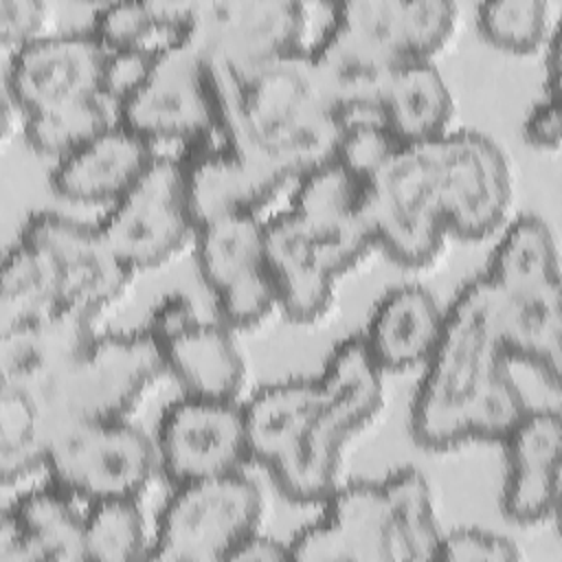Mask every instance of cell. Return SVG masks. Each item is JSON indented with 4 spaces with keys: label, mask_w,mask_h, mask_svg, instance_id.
Listing matches in <instances>:
<instances>
[{
    "label": "cell",
    "mask_w": 562,
    "mask_h": 562,
    "mask_svg": "<svg viewBox=\"0 0 562 562\" xmlns=\"http://www.w3.org/2000/svg\"><path fill=\"white\" fill-rule=\"evenodd\" d=\"M206 68L217 127L237 149L288 180L334 156L340 116L305 48L244 68Z\"/></svg>",
    "instance_id": "obj_1"
},
{
    "label": "cell",
    "mask_w": 562,
    "mask_h": 562,
    "mask_svg": "<svg viewBox=\"0 0 562 562\" xmlns=\"http://www.w3.org/2000/svg\"><path fill=\"white\" fill-rule=\"evenodd\" d=\"M503 294L485 277L470 279L446 307L443 329L417 382L411 435L426 450L465 443V417L481 391L507 367L501 331Z\"/></svg>",
    "instance_id": "obj_2"
},
{
    "label": "cell",
    "mask_w": 562,
    "mask_h": 562,
    "mask_svg": "<svg viewBox=\"0 0 562 562\" xmlns=\"http://www.w3.org/2000/svg\"><path fill=\"white\" fill-rule=\"evenodd\" d=\"M382 369L360 334L340 340L318 375L321 406L299 454L272 474L283 496L294 503H323L338 485L342 446L382 408Z\"/></svg>",
    "instance_id": "obj_3"
},
{
    "label": "cell",
    "mask_w": 562,
    "mask_h": 562,
    "mask_svg": "<svg viewBox=\"0 0 562 562\" xmlns=\"http://www.w3.org/2000/svg\"><path fill=\"white\" fill-rule=\"evenodd\" d=\"M165 371L145 327L97 334L40 395L46 435L75 422L125 419Z\"/></svg>",
    "instance_id": "obj_4"
},
{
    "label": "cell",
    "mask_w": 562,
    "mask_h": 562,
    "mask_svg": "<svg viewBox=\"0 0 562 562\" xmlns=\"http://www.w3.org/2000/svg\"><path fill=\"white\" fill-rule=\"evenodd\" d=\"M261 514V490L244 470L173 485L156 518L147 560H228L239 542L259 531Z\"/></svg>",
    "instance_id": "obj_5"
},
{
    "label": "cell",
    "mask_w": 562,
    "mask_h": 562,
    "mask_svg": "<svg viewBox=\"0 0 562 562\" xmlns=\"http://www.w3.org/2000/svg\"><path fill=\"white\" fill-rule=\"evenodd\" d=\"M48 481L88 505L140 498L158 470L154 439L127 419L75 422L46 435Z\"/></svg>",
    "instance_id": "obj_6"
},
{
    "label": "cell",
    "mask_w": 562,
    "mask_h": 562,
    "mask_svg": "<svg viewBox=\"0 0 562 562\" xmlns=\"http://www.w3.org/2000/svg\"><path fill=\"white\" fill-rule=\"evenodd\" d=\"M417 145L448 231L479 239L498 228L512 202V176L503 149L474 130H448Z\"/></svg>",
    "instance_id": "obj_7"
},
{
    "label": "cell",
    "mask_w": 562,
    "mask_h": 562,
    "mask_svg": "<svg viewBox=\"0 0 562 562\" xmlns=\"http://www.w3.org/2000/svg\"><path fill=\"white\" fill-rule=\"evenodd\" d=\"M193 237L202 281L226 327L250 329L279 307L259 213L211 220Z\"/></svg>",
    "instance_id": "obj_8"
},
{
    "label": "cell",
    "mask_w": 562,
    "mask_h": 562,
    "mask_svg": "<svg viewBox=\"0 0 562 562\" xmlns=\"http://www.w3.org/2000/svg\"><path fill=\"white\" fill-rule=\"evenodd\" d=\"M97 226L132 270L160 266L176 255L195 233L178 158L156 154Z\"/></svg>",
    "instance_id": "obj_9"
},
{
    "label": "cell",
    "mask_w": 562,
    "mask_h": 562,
    "mask_svg": "<svg viewBox=\"0 0 562 562\" xmlns=\"http://www.w3.org/2000/svg\"><path fill=\"white\" fill-rule=\"evenodd\" d=\"M364 215L375 246L384 248L397 263L417 268L439 255L448 224L417 143L404 145L367 182Z\"/></svg>",
    "instance_id": "obj_10"
},
{
    "label": "cell",
    "mask_w": 562,
    "mask_h": 562,
    "mask_svg": "<svg viewBox=\"0 0 562 562\" xmlns=\"http://www.w3.org/2000/svg\"><path fill=\"white\" fill-rule=\"evenodd\" d=\"M114 108L121 125L151 143H187L220 130L209 68L191 37L162 50L145 79Z\"/></svg>",
    "instance_id": "obj_11"
},
{
    "label": "cell",
    "mask_w": 562,
    "mask_h": 562,
    "mask_svg": "<svg viewBox=\"0 0 562 562\" xmlns=\"http://www.w3.org/2000/svg\"><path fill=\"white\" fill-rule=\"evenodd\" d=\"M154 448L171 487L239 472L250 461L244 404L184 393L160 413Z\"/></svg>",
    "instance_id": "obj_12"
},
{
    "label": "cell",
    "mask_w": 562,
    "mask_h": 562,
    "mask_svg": "<svg viewBox=\"0 0 562 562\" xmlns=\"http://www.w3.org/2000/svg\"><path fill=\"white\" fill-rule=\"evenodd\" d=\"M105 61L108 48L90 29L44 33L9 55L4 92L22 116L105 101Z\"/></svg>",
    "instance_id": "obj_13"
},
{
    "label": "cell",
    "mask_w": 562,
    "mask_h": 562,
    "mask_svg": "<svg viewBox=\"0 0 562 562\" xmlns=\"http://www.w3.org/2000/svg\"><path fill=\"white\" fill-rule=\"evenodd\" d=\"M189 37L213 66L244 68L303 48L307 13L294 0L187 2Z\"/></svg>",
    "instance_id": "obj_14"
},
{
    "label": "cell",
    "mask_w": 562,
    "mask_h": 562,
    "mask_svg": "<svg viewBox=\"0 0 562 562\" xmlns=\"http://www.w3.org/2000/svg\"><path fill=\"white\" fill-rule=\"evenodd\" d=\"M20 239L46 259L64 305L94 316L125 292L134 272L112 250L99 226L61 213H33L20 231Z\"/></svg>",
    "instance_id": "obj_15"
},
{
    "label": "cell",
    "mask_w": 562,
    "mask_h": 562,
    "mask_svg": "<svg viewBox=\"0 0 562 562\" xmlns=\"http://www.w3.org/2000/svg\"><path fill=\"white\" fill-rule=\"evenodd\" d=\"M176 158L195 228L226 215L259 213L288 182L279 171L237 149L220 130L182 143Z\"/></svg>",
    "instance_id": "obj_16"
},
{
    "label": "cell",
    "mask_w": 562,
    "mask_h": 562,
    "mask_svg": "<svg viewBox=\"0 0 562 562\" xmlns=\"http://www.w3.org/2000/svg\"><path fill=\"white\" fill-rule=\"evenodd\" d=\"M364 191L367 182L334 156L296 178L290 211L301 220L336 277L362 261L375 246L364 215Z\"/></svg>",
    "instance_id": "obj_17"
},
{
    "label": "cell",
    "mask_w": 562,
    "mask_h": 562,
    "mask_svg": "<svg viewBox=\"0 0 562 562\" xmlns=\"http://www.w3.org/2000/svg\"><path fill=\"white\" fill-rule=\"evenodd\" d=\"M323 503V512L288 542L292 560H395L389 503L380 481L336 485Z\"/></svg>",
    "instance_id": "obj_18"
},
{
    "label": "cell",
    "mask_w": 562,
    "mask_h": 562,
    "mask_svg": "<svg viewBox=\"0 0 562 562\" xmlns=\"http://www.w3.org/2000/svg\"><path fill=\"white\" fill-rule=\"evenodd\" d=\"M501 443L507 457L501 494L505 518L518 525L549 520L560 507V413L555 408H529Z\"/></svg>",
    "instance_id": "obj_19"
},
{
    "label": "cell",
    "mask_w": 562,
    "mask_h": 562,
    "mask_svg": "<svg viewBox=\"0 0 562 562\" xmlns=\"http://www.w3.org/2000/svg\"><path fill=\"white\" fill-rule=\"evenodd\" d=\"M307 53L327 99L340 116V125L353 119L382 116V92L400 64L395 57L336 18Z\"/></svg>",
    "instance_id": "obj_20"
},
{
    "label": "cell",
    "mask_w": 562,
    "mask_h": 562,
    "mask_svg": "<svg viewBox=\"0 0 562 562\" xmlns=\"http://www.w3.org/2000/svg\"><path fill=\"white\" fill-rule=\"evenodd\" d=\"M97 316L61 305L59 310L0 331V384L29 393L35 402L53 380L97 336Z\"/></svg>",
    "instance_id": "obj_21"
},
{
    "label": "cell",
    "mask_w": 562,
    "mask_h": 562,
    "mask_svg": "<svg viewBox=\"0 0 562 562\" xmlns=\"http://www.w3.org/2000/svg\"><path fill=\"white\" fill-rule=\"evenodd\" d=\"M154 143L119 121L55 160L50 187L64 200L79 204H112L154 162Z\"/></svg>",
    "instance_id": "obj_22"
},
{
    "label": "cell",
    "mask_w": 562,
    "mask_h": 562,
    "mask_svg": "<svg viewBox=\"0 0 562 562\" xmlns=\"http://www.w3.org/2000/svg\"><path fill=\"white\" fill-rule=\"evenodd\" d=\"M68 492L46 481L2 509L0 562L86 560V514Z\"/></svg>",
    "instance_id": "obj_23"
},
{
    "label": "cell",
    "mask_w": 562,
    "mask_h": 562,
    "mask_svg": "<svg viewBox=\"0 0 562 562\" xmlns=\"http://www.w3.org/2000/svg\"><path fill=\"white\" fill-rule=\"evenodd\" d=\"M263 233L279 307L296 323L321 318L334 301L336 274L318 246L290 209L266 220Z\"/></svg>",
    "instance_id": "obj_24"
},
{
    "label": "cell",
    "mask_w": 562,
    "mask_h": 562,
    "mask_svg": "<svg viewBox=\"0 0 562 562\" xmlns=\"http://www.w3.org/2000/svg\"><path fill=\"white\" fill-rule=\"evenodd\" d=\"M459 9L448 0H347L331 18L347 22L397 61L432 59L450 40Z\"/></svg>",
    "instance_id": "obj_25"
},
{
    "label": "cell",
    "mask_w": 562,
    "mask_h": 562,
    "mask_svg": "<svg viewBox=\"0 0 562 562\" xmlns=\"http://www.w3.org/2000/svg\"><path fill=\"white\" fill-rule=\"evenodd\" d=\"M446 310L424 285H397L373 305L360 334L382 371H404L428 360L443 329Z\"/></svg>",
    "instance_id": "obj_26"
},
{
    "label": "cell",
    "mask_w": 562,
    "mask_h": 562,
    "mask_svg": "<svg viewBox=\"0 0 562 562\" xmlns=\"http://www.w3.org/2000/svg\"><path fill=\"white\" fill-rule=\"evenodd\" d=\"M321 406L318 378H290L261 386L246 404L250 461L277 474L303 448Z\"/></svg>",
    "instance_id": "obj_27"
},
{
    "label": "cell",
    "mask_w": 562,
    "mask_h": 562,
    "mask_svg": "<svg viewBox=\"0 0 562 562\" xmlns=\"http://www.w3.org/2000/svg\"><path fill=\"white\" fill-rule=\"evenodd\" d=\"M158 347L187 395L237 400L246 369L231 327L200 318Z\"/></svg>",
    "instance_id": "obj_28"
},
{
    "label": "cell",
    "mask_w": 562,
    "mask_h": 562,
    "mask_svg": "<svg viewBox=\"0 0 562 562\" xmlns=\"http://www.w3.org/2000/svg\"><path fill=\"white\" fill-rule=\"evenodd\" d=\"M380 112L397 138L411 145L448 132L454 101L432 59H404L384 86Z\"/></svg>",
    "instance_id": "obj_29"
},
{
    "label": "cell",
    "mask_w": 562,
    "mask_h": 562,
    "mask_svg": "<svg viewBox=\"0 0 562 562\" xmlns=\"http://www.w3.org/2000/svg\"><path fill=\"white\" fill-rule=\"evenodd\" d=\"M501 331L507 360L533 367L549 389L558 391L562 369L560 283L522 294H503Z\"/></svg>",
    "instance_id": "obj_30"
},
{
    "label": "cell",
    "mask_w": 562,
    "mask_h": 562,
    "mask_svg": "<svg viewBox=\"0 0 562 562\" xmlns=\"http://www.w3.org/2000/svg\"><path fill=\"white\" fill-rule=\"evenodd\" d=\"M483 274L503 294L560 283V257L549 224L533 213L516 217L492 248Z\"/></svg>",
    "instance_id": "obj_31"
},
{
    "label": "cell",
    "mask_w": 562,
    "mask_h": 562,
    "mask_svg": "<svg viewBox=\"0 0 562 562\" xmlns=\"http://www.w3.org/2000/svg\"><path fill=\"white\" fill-rule=\"evenodd\" d=\"M90 31L108 50L160 55L189 37L187 2H108L92 13Z\"/></svg>",
    "instance_id": "obj_32"
},
{
    "label": "cell",
    "mask_w": 562,
    "mask_h": 562,
    "mask_svg": "<svg viewBox=\"0 0 562 562\" xmlns=\"http://www.w3.org/2000/svg\"><path fill=\"white\" fill-rule=\"evenodd\" d=\"M380 483L389 503L395 560H435L441 529L424 472L404 465Z\"/></svg>",
    "instance_id": "obj_33"
},
{
    "label": "cell",
    "mask_w": 562,
    "mask_h": 562,
    "mask_svg": "<svg viewBox=\"0 0 562 562\" xmlns=\"http://www.w3.org/2000/svg\"><path fill=\"white\" fill-rule=\"evenodd\" d=\"M64 305L46 259L26 241L7 250L0 281V331L42 318Z\"/></svg>",
    "instance_id": "obj_34"
},
{
    "label": "cell",
    "mask_w": 562,
    "mask_h": 562,
    "mask_svg": "<svg viewBox=\"0 0 562 562\" xmlns=\"http://www.w3.org/2000/svg\"><path fill=\"white\" fill-rule=\"evenodd\" d=\"M46 426L37 402L11 386L0 384V474L9 487L18 479L44 468Z\"/></svg>",
    "instance_id": "obj_35"
},
{
    "label": "cell",
    "mask_w": 562,
    "mask_h": 562,
    "mask_svg": "<svg viewBox=\"0 0 562 562\" xmlns=\"http://www.w3.org/2000/svg\"><path fill=\"white\" fill-rule=\"evenodd\" d=\"M149 544L138 498H110L88 505L86 560L132 562L147 558Z\"/></svg>",
    "instance_id": "obj_36"
},
{
    "label": "cell",
    "mask_w": 562,
    "mask_h": 562,
    "mask_svg": "<svg viewBox=\"0 0 562 562\" xmlns=\"http://www.w3.org/2000/svg\"><path fill=\"white\" fill-rule=\"evenodd\" d=\"M110 123L105 101H88L24 116V136L35 151L59 160Z\"/></svg>",
    "instance_id": "obj_37"
},
{
    "label": "cell",
    "mask_w": 562,
    "mask_h": 562,
    "mask_svg": "<svg viewBox=\"0 0 562 562\" xmlns=\"http://www.w3.org/2000/svg\"><path fill=\"white\" fill-rule=\"evenodd\" d=\"M476 24L498 48L527 53L549 37V4L544 0H487L476 9Z\"/></svg>",
    "instance_id": "obj_38"
},
{
    "label": "cell",
    "mask_w": 562,
    "mask_h": 562,
    "mask_svg": "<svg viewBox=\"0 0 562 562\" xmlns=\"http://www.w3.org/2000/svg\"><path fill=\"white\" fill-rule=\"evenodd\" d=\"M402 147L404 143L382 116H367L342 123L334 158L356 178L369 182L397 156Z\"/></svg>",
    "instance_id": "obj_39"
},
{
    "label": "cell",
    "mask_w": 562,
    "mask_h": 562,
    "mask_svg": "<svg viewBox=\"0 0 562 562\" xmlns=\"http://www.w3.org/2000/svg\"><path fill=\"white\" fill-rule=\"evenodd\" d=\"M520 558V549L507 536L463 527L448 533H441L435 560H454V562H512Z\"/></svg>",
    "instance_id": "obj_40"
},
{
    "label": "cell",
    "mask_w": 562,
    "mask_h": 562,
    "mask_svg": "<svg viewBox=\"0 0 562 562\" xmlns=\"http://www.w3.org/2000/svg\"><path fill=\"white\" fill-rule=\"evenodd\" d=\"M48 7L42 0H0V42L15 53L29 42L44 35Z\"/></svg>",
    "instance_id": "obj_41"
},
{
    "label": "cell",
    "mask_w": 562,
    "mask_h": 562,
    "mask_svg": "<svg viewBox=\"0 0 562 562\" xmlns=\"http://www.w3.org/2000/svg\"><path fill=\"white\" fill-rule=\"evenodd\" d=\"M158 55L145 50H108L103 70V97L119 105L149 72Z\"/></svg>",
    "instance_id": "obj_42"
},
{
    "label": "cell",
    "mask_w": 562,
    "mask_h": 562,
    "mask_svg": "<svg viewBox=\"0 0 562 562\" xmlns=\"http://www.w3.org/2000/svg\"><path fill=\"white\" fill-rule=\"evenodd\" d=\"M202 316L191 296H187L184 292H169L160 296V301H156L154 310L149 312L145 331L156 340V345H162L169 338L189 329Z\"/></svg>",
    "instance_id": "obj_43"
},
{
    "label": "cell",
    "mask_w": 562,
    "mask_h": 562,
    "mask_svg": "<svg viewBox=\"0 0 562 562\" xmlns=\"http://www.w3.org/2000/svg\"><path fill=\"white\" fill-rule=\"evenodd\" d=\"M525 138L542 149H558L562 138V112H560V94H547L531 105L525 125Z\"/></svg>",
    "instance_id": "obj_44"
},
{
    "label": "cell",
    "mask_w": 562,
    "mask_h": 562,
    "mask_svg": "<svg viewBox=\"0 0 562 562\" xmlns=\"http://www.w3.org/2000/svg\"><path fill=\"white\" fill-rule=\"evenodd\" d=\"M228 560H263V562H272V560H292V558H290L288 542H281V540H274L270 536H263V533L255 531L244 542H239L235 547V551L231 553Z\"/></svg>",
    "instance_id": "obj_45"
}]
</instances>
